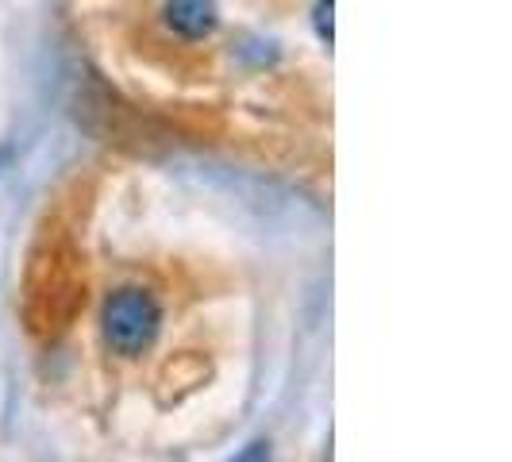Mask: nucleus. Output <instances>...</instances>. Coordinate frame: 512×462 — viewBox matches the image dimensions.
<instances>
[{"label":"nucleus","mask_w":512,"mask_h":462,"mask_svg":"<svg viewBox=\"0 0 512 462\" xmlns=\"http://www.w3.org/2000/svg\"><path fill=\"white\" fill-rule=\"evenodd\" d=\"M158 332H162V305L151 289L120 285L116 293H108L101 308V335L112 355L139 359L154 347Z\"/></svg>","instance_id":"1"},{"label":"nucleus","mask_w":512,"mask_h":462,"mask_svg":"<svg viewBox=\"0 0 512 462\" xmlns=\"http://www.w3.org/2000/svg\"><path fill=\"white\" fill-rule=\"evenodd\" d=\"M162 16H166V27L174 35H181V39H189V43L208 39L216 31V24H220L216 0H166Z\"/></svg>","instance_id":"2"},{"label":"nucleus","mask_w":512,"mask_h":462,"mask_svg":"<svg viewBox=\"0 0 512 462\" xmlns=\"http://www.w3.org/2000/svg\"><path fill=\"white\" fill-rule=\"evenodd\" d=\"M231 462H270V439H251Z\"/></svg>","instance_id":"3"}]
</instances>
